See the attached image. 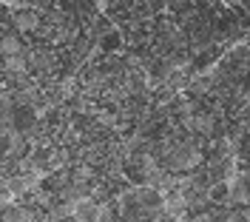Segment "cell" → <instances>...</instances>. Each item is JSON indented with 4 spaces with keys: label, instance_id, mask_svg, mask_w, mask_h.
I'll list each match as a JSON object with an SVG mask.
<instances>
[{
    "label": "cell",
    "instance_id": "obj_1",
    "mask_svg": "<svg viewBox=\"0 0 250 222\" xmlns=\"http://www.w3.org/2000/svg\"><path fill=\"white\" fill-rule=\"evenodd\" d=\"M103 205L97 202V200H88V197H80L77 202L71 205V211H68V217L74 222H100L103 220Z\"/></svg>",
    "mask_w": 250,
    "mask_h": 222
},
{
    "label": "cell",
    "instance_id": "obj_2",
    "mask_svg": "<svg viewBox=\"0 0 250 222\" xmlns=\"http://www.w3.org/2000/svg\"><path fill=\"white\" fill-rule=\"evenodd\" d=\"M97 43H100V51H117V48L123 46V32L120 29H111L108 34H103V37H97Z\"/></svg>",
    "mask_w": 250,
    "mask_h": 222
},
{
    "label": "cell",
    "instance_id": "obj_3",
    "mask_svg": "<svg viewBox=\"0 0 250 222\" xmlns=\"http://www.w3.org/2000/svg\"><path fill=\"white\" fill-rule=\"evenodd\" d=\"M60 222H74V220H71V217H68V214H65V220H60Z\"/></svg>",
    "mask_w": 250,
    "mask_h": 222
}]
</instances>
